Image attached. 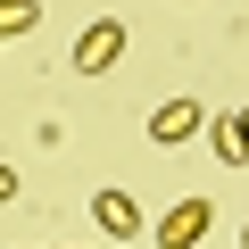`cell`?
<instances>
[{"mask_svg": "<svg viewBox=\"0 0 249 249\" xmlns=\"http://www.w3.org/2000/svg\"><path fill=\"white\" fill-rule=\"evenodd\" d=\"M116 58H124V25H116V17H100V25H83V34H75V58H67V67H75V75H108Z\"/></svg>", "mask_w": 249, "mask_h": 249, "instance_id": "6da1fadb", "label": "cell"}, {"mask_svg": "<svg viewBox=\"0 0 249 249\" xmlns=\"http://www.w3.org/2000/svg\"><path fill=\"white\" fill-rule=\"evenodd\" d=\"M208 224H216V208H208V199H175V208L158 216V249H199V241H208Z\"/></svg>", "mask_w": 249, "mask_h": 249, "instance_id": "7a4b0ae2", "label": "cell"}, {"mask_svg": "<svg viewBox=\"0 0 249 249\" xmlns=\"http://www.w3.org/2000/svg\"><path fill=\"white\" fill-rule=\"evenodd\" d=\"M191 133H208V116H199V100H166V108L150 116V142H158V150H183Z\"/></svg>", "mask_w": 249, "mask_h": 249, "instance_id": "3957f363", "label": "cell"}, {"mask_svg": "<svg viewBox=\"0 0 249 249\" xmlns=\"http://www.w3.org/2000/svg\"><path fill=\"white\" fill-rule=\"evenodd\" d=\"M91 216H100V232H116V241H133V232H142V199H133V191H100Z\"/></svg>", "mask_w": 249, "mask_h": 249, "instance_id": "277c9868", "label": "cell"}, {"mask_svg": "<svg viewBox=\"0 0 249 249\" xmlns=\"http://www.w3.org/2000/svg\"><path fill=\"white\" fill-rule=\"evenodd\" d=\"M208 142H216V166H249V142H241V124H232V116L208 124Z\"/></svg>", "mask_w": 249, "mask_h": 249, "instance_id": "5b68a950", "label": "cell"}, {"mask_svg": "<svg viewBox=\"0 0 249 249\" xmlns=\"http://www.w3.org/2000/svg\"><path fill=\"white\" fill-rule=\"evenodd\" d=\"M34 25H42V0H0V42H17Z\"/></svg>", "mask_w": 249, "mask_h": 249, "instance_id": "8992f818", "label": "cell"}, {"mask_svg": "<svg viewBox=\"0 0 249 249\" xmlns=\"http://www.w3.org/2000/svg\"><path fill=\"white\" fill-rule=\"evenodd\" d=\"M17 199V166H0V208H9Z\"/></svg>", "mask_w": 249, "mask_h": 249, "instance_id": "52a82bcc", "label": "cell"}, {"mask_svg": "<svg viewBox=\"0 0 249 249\" xmlns=\"http://www.w3.org/2000/svg\"><path fill=\"white\" fill-rule=\"evenodd\" d=\"M232 124H241V142H249V108H241V116H232Z\"/></svg>", "mask_w": 249, "mask_h": 249, "instance_id": "ba28073f", "label": "cell"}, {"mask_svg": "<svg viewBox=\"0 0 249 249\" xmlns=\"http://www.w3.org/2000/svg\"><path fill=\"white\" fill-rule=\"evenodd\" d=\"M241 249H249V232H241Z\"/></svg>", "mask_w": 249, "mask_h": 249, "instance_id": "9c48e42d", "label": "cell"}]
</instances>
